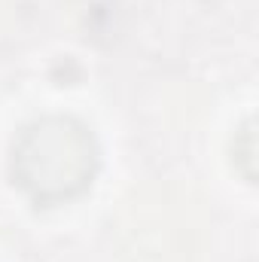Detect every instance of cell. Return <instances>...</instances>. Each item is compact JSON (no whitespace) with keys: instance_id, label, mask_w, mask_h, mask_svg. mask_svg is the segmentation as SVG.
Returning a JSON list of instances; mask_svg holds the SVG:
<instances>
[{"instance_id":"cell-1","label":"cell","mask_w":259,"mask_h":262,"mask_svg":"<svg viewBox=\"0 0 259 262\" xmlns=\"http://www.w3.org/2000/svg\"><path fill=\"white\" fill-rule=\"evenodd\" d=\"M101 149L76 116H40L15 134L9 152L12 180L37 204H58L92 186Z\"/></svg>"}]
</instances>
